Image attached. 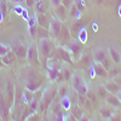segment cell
I'll list each match as a JSON object with an SVG mask.
<instances>
[{"instance_id":"38","label":"cell","mask_w":121,"mask_h":121,"mask_svg":"<svg viewBox=\"0 0 121 121\" xmlns=\"http://www.w3.org/2000/svg\"><path fill=\"white\" fill-rule=\"evenodd\" d=\"M57 92L59 93L60 98H62L63 96H65V95H68V93H67V87H65V86H62L59 90H57Z\"/></svg>"},{"instance_id":"3","label":"cell","mask_w":121,"mask_h":121,"mask_svg":"<svg viewBox=\"0 0 121 121\" xmlns=\"http://www.w3.org/2000/svg\"><path fill=\"white\" fill-rule=\"evenodd\" d=\"M43 85V80L38 75V73L32 68L29 69L28 74L26 75V88L32 91V92H36Z\"/></svg>"},{"instance_id":"13","label":"cell","mask_w":121,"mask_h":121,"mask_svg":"<svg viewBox=\"0 0 121 121\" xmlns=\"http://www.w3.org/2000/svg\"><path fill=\"white\" fill-rule=\"evenodd\" d=\"M53 9H55V16L58 19H60L62 22H64L67 19V17H68V9L64 5H62V4L53 7Z\"/></svg>"},{"instance_id":"15","label":"cell","mask_w":121,"mask_h":121,"mask_svg":"<svg viewBox=\"0 0 121 121\" xmlns=\"http://www.w3.org/2000/svg\"><path fill=\"white\" fill-rule=\"evenodd\" d=\"M92 67H93V70H95V74H96L97 76H100V78L108 76V69H107L103 64H100V63L95 62V60H93Z\"/></svg>"},{"instance_id":"16","label":"cell","mask_w":121,"mask_h":121,"mask_svg":"<svg viewBox=\"0 0 121 121\" xmlns=\"http://www.w3.org/2000/svg\"><path fill=\"white\" fill-rule=\"evenodd\" d=\"M104 87L107 88L108 93H113V95H117V92L121 90L120 85L115 81V80H109L104 84Z\"/></svg>"},{"instance_id":"19","label":"cell","mask_w":121,"mask_h":121,"mask_svg":"<svg viewBox=\"0 0 121 121\" xmlns=\"http://www.w3.org/2000/svg\"><path fill=\"white\" fill-rule=\"evenodd\" d=\"M105 99V103L109 104V105H113L114 108H119L121 107V102L117 97V95H113V93H108L107 97L104 98Z\"/></svg>"},{"instance_id":"20","label":"cell","mask_w":121,"mask_h":121,"mask_svg":"<svg viewBox=\"0 0 121 121\" xmlns=\"http://www.w3.org/2000/svg\"><path fill=\"white\" fill-rule=\"evenodd\" d=\"M16 57H17V56L15 55V52L11 50V51H10L9 53H6L5 56L1 57V62H3V64H5V65H11V64L15 63Z\"/></svg>"},{"instance_id":"1","label":"cell","mask_w":121,"mask_h":121,"mask_svg":"<svg viewBox=\"0 0 121 121\" xmlns=\"http://www.w3.org/2000/svg\"><path fill=\"white\" fill-rule=\"evenodd\" d=\"M38 52H39V59L40 63L43 62V65H46V62L48 58H51L52 56H55V50H56V45H55V40L48 36V38H43L38 40Z\"/></svg>"},{"instance_id":"24","label":"cell","mask_w":121,"mask_h":121,"mask_svg":"<svg viewBox=\"0 0 121 121\" xmlns=\"http://www.w3.org/2000/svg\"><path fill=\"white\" fill-rule=\"evenodd\" d=\"M47 70V78L51 81H58V76H59V69H46Z\"/></svg>"},{"instance_id":"31","label":"cell","mask_w":121,"mask_h":121,"mask_svg":"<svg viewBox=\"0 0 121 121\" xmlns=\"http://www.w3.org/2000/svg\"><path fill=\"white\" fill-rule=\"evenodd\" d=\"M73 3L75 4V6H76L81 12H84L85 10H86V0H74Z\"/></svg>"},{"instance_id":"12","label":"cell","mask_w":121,"mask_h":121,"mask_svg":"<svg viewBox=\"0 0 121 121\" xmlns=\"http://www.w3.org/2000/svg\"><path fill=\"white\" fill-rule=\"evenodd\" d=\"M51 17L48 13L46 12H40V13H36L35 15V19H36V23L38 26L40 27H44V28H47L50 27V22H51Z\"/></svg>"},{"instance_id":"40","label":"cell","mask_w":121,"mask_h":121,"mask_svg":"<svg viewBox=\"0 0 121 121\" xmlns=\"http://www.w3.org/2000/svg\"><path fill=\"white\" fill-rule=\"evenodd\" d=\"M50 4H51L52 7H56V6L62 4V0H50Z\"/></svg>"},{"instance_id":"44","label":"cell","mask_w":121,"mask_h":121,"mask_svg":"<svg viewBox=\"0 0 121 121\" xmlns=\"http://www.w3.org/2000/svg\"><path fill=\"white\" fill-rule=\"evenodd\" d=\"M11 3H13V4H21V3H24L26 0H10Z\"/></svg>"},{"instance_id":"33","label":"cell","mask_w":121,"mask_h":121,"mask_svg":"<svg viewBox=\"0 0 121 121\" xmlns=\"http://www.w3.org/2000/svg\"><path fill=\"white\" fill-rule=\"evenodd\" d=\"M87 91H88V87H87V84L85 82V80L80 84V86H79V88H78V91L76 92L78 93H80V95H85L86 96V93H87Z\"/></svg>"},{"instance_id":"29","label":"cell","mask_w":121,"mask_h":121,"mask_svg":"<svg viewBox=\"0 0 121 121\" xmlns=\"http://www.w3.org/2000/svg\"><path fill=\"white\" fill-rule=\"evenodd\" d=\"M70 112L74 114V116L76 117V120H81L82 119V112H81V109H80V105L75 104L74 107H72Z\"/></svg>"},{"instance_id":"6","label":"cell","mask_w":121,"mask_h":121,"mask_svg":"<svg viewBox=\"0 0 121 121\" xmlns=\"http://www.w3.org/2000/svg\"><path fill=\"white\" fill-rule=\"evenodd\" d=\"M93 64V53L92 50H84L81 55L78 58V65L82 69H90V67Z\"/></svg>"},{"instance_id":"14","label":"cell","mask_w":121,"mask_h":121,"mask_svg":"<svg viewBox=\"0 0 121 121\" xmlns=\"http://www.w3.org/2000/svg\"><path fill=\"white\" fill-rule=\"evenodd\" d=\"M108 53L110 56V59L114 64H120L121 63V53L117 51V50L114 47V46H109L108 47Z\"/></svg>"},{"instance_id":"34","label":"cell","mask_w":121,"mask_h":121,"mask_svg":"<svg viewBox=\"0 0 121 121\" xmlns=\"http://www.w3.org/2000/svg\"><path fill=\"white\" fill-rule=\"evenodd\" d=\"M119 74H121V67H112L109 70H108V75H110V76H116V75H119Z\"/></svg>"},{"instance_id":"27","label":"cell","mask_w":121,"mask_h":121,"mask_svg":"<svg viewBox=\"0 0 121 121\" xmlns=\"http://www.w3.org/2000/svg\"><path fill=\"white\" fill-rule=\"evenodd\" d=\"M78 36H79V40H80V41H81L82 44H86V43H87L88 35H87V32H86V28H85V27H81V28H80L79 33H78Z\"/></svg>"},{"instance_id":"2","label":"cell","mask_w":121,"mask_h":121,"mask_svg":"<svg viewBox=\"0 0 121 121\" xmlns=\"http://www.w3.org/2000/svg\"><path fill=\"white\" fill-rule=\"evenodd\" d=\"M56 95H57V88H56V86H53V85L46 87V88L43 91L41 96H40L39 110H38L40 114H44L46 110L48 109V107L51 105V103L53 102Z\"/></svg>"},{"instance_id":"23","label":"cell","mask_w":121,"mask_h":121,"mask_svg":"<svg viewBox=\"0 0 121 121\" xmlns=\"http://www.w3.org/2000/svg\"><path fill=\"white\" fill-rule=\"evenodd\" d=\"M69 10H70V12H69V17L70 18H73V19H79L80 18V16H81V11L75 6L74 3L72 4V6L69 7Z\"/></svg>"},{"instance_id":"43","label":"cell","mask_w":121,"mask_h":121,"mask_svg":"<svg viewBox=\"0 0 121 121\" xmlns=\"http://www.w3.org/2000/svg\"><path fill=\"white\" fill-rule=\"evenodd\" d=\"M114 80L120 85V87H121V74H119V75H116V76H114Z\"/></svg>"},{"instance_id":"9","label":"cell","mask_w":121,"mask_h":121,"mask_svg":"<svg viewBox=\"0 0 121 121\" xmlns=\"http://www.w3.org/2000/svg\"><path fill=\"white\" fill-rule=\"evenodd\" d=\"M84 44L80 40H75V39H70V41L67 44V48L68 51L72 55L73 59H78L79 56L81 55V52L84 51Z\"/></svg>"},{"instance_id":"17","label":"cell","mask_w":121,"mask_h":121,"mask_svg":"<svg viewBox=\"0 0 121 121\" xmlns=\"http://www.w3.org/2000/svg\"><path fill=\"white\" fill-rule=\"evenodd\" d=\"M28 30L32 38H36L38 35V23L35 17H29L28 19Z\"/></svg>"},{"instance_id":"47","label":"cell","mask_w":121,"mask_h":121,"mask_svg":"<svg viewBox=\"0 0 121 121\" xmlns=\"http://www.w3.org/2000/svg\"><path fill=\"white\" fill-rule=\"evenodd\" d=\"M119 15H120V17H121V5L119 6Z\"/></svg>"},{"instance_id":"8","label":"cell","mask_w":121,"mask_h":121,"mask_svg":"<svg viewBox=\"0 0 121 121\" xmlns=\"http://www.w3.org/2000/svg\"><path fill=\"white\" fill-rule=\"evenodd\" d=\"M62 21L58 19L56 16L51 17V22H50V27H48V32H50V36H51L55 41L59 39L60 35V30H62Z\"/></svg>"},{"instance_id":"30","label":"cell","mask_w":121,"mask_h":121,"mask_svg":"<svg viewBox=\"0 0 121 121\" xmlns=\"http://www.w3.org/2000/svg\"><path fill=\"white\" fill-rule=\"evenodd\" d=\"M0 116H6V104L1 91H0Z\"/></svg>"},{"instance_id":"35","label":"cell","mask_w":121,"mask_h":121,"mask_svg":"<svg viewBox=\"0 0 121 121\" xmlns=\"http://www.w3.org/2000/svg\"><path fill=\"white\" fill-rule=\"evenodd\" d=\"M62 73H63V81H69L72 79V73H70L69 68H62Z\"/></svg>"},{"instance_id":"45","label":"cell","mask_w":121,"mask_h":121,"mask_svg":"<svg viewBox=\"0 0 121 121\" xmlns=\"http://www.w3.org/2000/svg\"><path fill=\"white\" fill-rule=\"evenodd\" d=\"M4 17H5V15L3 13V11L0 10V22H3V19H4Z\"/></svg>"},{"instance_id":"5","label":"cell","mask_w":121,"mask_h":121,"mask_svg":"<svg viewBox=\"0 0 121 121\" xmlns=\"http://www.w3.org/2000/svg\"><path fill=\"white\" fill-rule=\"evenodd\" d=\"M27 60L30 65L39 67L40 64V59H39V52H38V45L36 43H30L28 45L27 50Z\"/></svg>"},{"instance_id":"36","label":"cell","mask_w":121,"mask_h":121,"mask_svg":"<svg viewBox=\"0 0 121 121\" xmlns=\"http://www.w3.org/2000/svg\"><path fill=\"white\" fill-rule=\"evenodd\" d=\"M97 92H98V95L102 97V98H105L107 95H108V91H107V88L104 87V85H99V86L97 87Z\"/></svg>"},{"instance_id":"22","label":"cell","mask_w":121,"mask_h":121,"mask_svg":"<svg viewBox=\"0 0 121 121\" xmlns=\"http://www.w3.org/2000/svg\"><path fill=\"white\" fill-rule=\"evenodd\" d=\"M59 104H60V108H62L63 110H65V112H69V110L72 109V105H73L72 100H70V97L68 95H65V96H63L62 98H60Z\"/></svg>"},{"instance_id":"46","label":"cell","mask_w":121,"mask_h":121,"mask_svg":"<svg viewBox=\"0 0 121 121\" xmlns=\"http://www.w3.org/2000/svg\"><path fill=\"white\" fill-rule=\"evenodd\" d=\"M117 97H119V99H120V102H121V90L117 92Z\"/></svg>"},{"instance_id":"32","label":"cell","mask_w":121,"mask_h":121,"mask_svg":"<svg viewBox=\"0 0 121 121\" xmlns=\"http://www.w3.org/2000/svg\"><path fill=\"white\" fill-rule=\"evenodd\" d=\"M10 51H11V46L5 45V44H0V58L3 56H5L6 53H9Z\"/></svg>"},{"instance_id":"18","label":"cell","mask_w":121,"mask_h":121,"mask_svg":"<svg viewBox=\"0 0 121 121\" xmlns=\"http://www.w3.org/2000/svg\"><path fill=\"white\" fill-rule=\"evenodd\" d=\"M70 81H72V88L74 91H78L80 84L84 81V78H82V75L80 74V73L75 72V73L72 74V79H70Z\"/></svg>"},{"instance_id":"25","label":"cell","mask_w":121,"mask_h":121,"mask_svg":"<svg viewBox=\"0 0 121 121\" xmlns=\"http://www.w3.org/2000/svg\"><path fill=\"white\" fill-rule=\"evenodd\" d=\"M33 97H34V95H33L32 91H29V90L26 88L23 92H22V102L26 103V104H29L30 102H32Z\"/></svg>"},{"instance_id":"10","label":"cell","mask_w":121,"mask_h":121,"mask_svg":"<svg viewBox=\"0 0 121 121\" xmlns=\"http://www.w3.org/2000/svg\"><path fill=\"white\" fill-rule=\"evenodd\" d=\"M11 50L15 52L17 58H19V59H26L27 58L28 46H26L24 43L21 41V40H15V41L12 43V45H11Z\"/></svg>"},{"instance_id":"21","label":"cell","mask_w":121,"mask_h":121,"mask_svg":"<svg viewBox=\"0 0 121 121\" xmlns=\"http://www.w3.org/2000/svg\"><path fill=\"white\" fill-rule=\"evenodd\" d=\"M58 41H62L63 44H68L70 41V32L65 26H62V30H60V35H59Z\"/></svg>"},{"instance_id":"39","label":"cell","mask_w":121,"mask_h":121,"mask_svg":"<svg viewBox=\"0 0 121 121\" xmlns=\"http://www.w3.org/2000/svg\"><path fill=\"white\" fill-rule=\"evenodd\" d=\"M86 97H87V98H90L91 100H96V98H97V97H96V95L92 92V91H87Z\"/></svg>"},{"instance_id":"28","label":"cell","mask_w":121,"mask_h":121,"mask_svg":"<svg viewBox=\"0 0 121 121\" xmlns=\"http://www.w3.org/2000/svg\"><path fill=\"white\" fill-rule=\"evenodd\" d=\"M39 39H43V38H48L50 36V32L47 28H44V27H40L38 26V35H36Z\"/></svg>"},{"instance_id":"4","label":"cell","mask_w":121,"mask_h":121,"mask_svg":"<svg viewBox=\"0 0 121 121\" xmlns=\"http://www.w3.org/2000/svg\"><path fill=\"white\" fill-rule=\"evenodd\" d=\"M92 53H93V60H95V62H98V63H100V64H103L108 70L112 68V62H110L112 59L109 60L108 50H105V48L102 47V46H99V47H96V48L93 50Z\"/></svg>"},{"instance_id":"26","label":"cell","mask_w":121,"mask_h":121,"mask_svg":"<svg viewBox=\"0 0 121 121\" xmlns=\"http://www.w3.org/2000/svg\"><path fill=\"white\" fill-rule=\"evenodd\" d=\"M34 9L36 13H40V12H47V6H46V3L44 0H39V1L35 3L34 5Z\"/></svg>"},{"instance_id":"48","label":"cell","mask_w":121,"mask_h":121,"mask_svg":"<svg viewBox=\"0 0 121 121\" xmlns=\"http://www.w3.org/2000/svg\"><path fill=\"white\" fill-rule=\"evenodd\" d=\"M119 65H120V67H121V63H120V64H119Z\"/></svg>"},{"instance_id":"11","label":"cell","mask_w":121,"mask_h":121,"mask_svg":"<svg viewBox=\"0 0 121 121\" xmlns=\"http://www.w3.org/2000/svg\"><path fill=\"white\" fill-rule=\"evenodd\" d=\"M117 112L115 110V108L113 105H109V104H105V105H102L99 108V114L102 116V119L104 120H110L113 117V115H115Z\"/></svg>"},{"instance_id":"7","label":"cell","mask_w":121,"mask_h":121,"mask_svg":"<svg viewBox=\"0 0 121 121\" xmlns=\"http://www.w3.org/2000/svg\"><path fill=\"white\" fill-rule=\"evenodd\" d=\"M55 56L59 59L63 60L64 63L73 65L74 64V59L70 55V52L68 51V48H65L63 45H56V50H55Z\"/></svg>"},{"instance_id":"37","label":"cell","mask_w":121,"mask_h":121,"mask_svg":"<svg viewBox=\"0 0 121 121\" xmlns=\"http://www.w3.org/2000/svg\"><path fill=\"white\" fill-rule=\"evenodd\" d=\"M0 10H1L3 13L6 16V13H7V6H6V1H4V0L0 3Z\"/></svg>"},{"instance_id":"41","label":"cell","mask_w":121,"mask_h":121,"mask_svg":"<svg viewBox=\"0 0 121 121\" xmlns=\"http://www.w3.org/2000/svg\"><path fill=\"white\" fill-rule=\"evenodd\" d=\"M73 4V0H62V5H64L67 9H69Z\"/></svg>"},{"instance_id":"42","label":"cell","mask_w":121,"mask_h":121,"mask_svg":"<svg viewBox=\"0 0 121 121\" xmlns=\"http://www.w3.org/2000/svg\"><path fill=\"white\" fill-rule=\"evenodd\" d=\"M26 5H27V7H34V5H35V0H26Z\"/></svg>"}]
</instances>
